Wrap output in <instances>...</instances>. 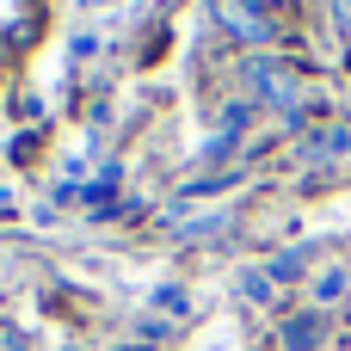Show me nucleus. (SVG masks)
Returning a JSON list of instances; mask_svg holds the SVG:
<instances>
[{
  "instance_id": "5",
  "label": "nucleus",
  "mask_w": 351,
  "mask_h": 351,
  "mask_svg": "<svg viewBox=\"0 0 351 351\" xmlns=\"http://www.w3.org/2000/svg\"><path fill=\"white\" fill-rule=\"evenodd\" d=\"M333 154H351V130H321V136L302 148V160H333Z\"/></svg>"
},
{
  "instance_id": "3",
  "label": "nucleus",
  "mask_w": 351,
  "mask_h": 351,
  "mask_svg": "<svg viewBox=\"0 0 351 351\" xmlns=\"http://www.w3.org/2000/svg\"><path fill=\"white\" fill-rule=\"evenodd\" d=\"M222 222H228L222 210H197V216H185V210H173V216H167V228H173L179 241H210V234H222Z\"/></svg>"
},
{
  "instance_id": "4",
  "label": "nucleus",
  "mask_w": 351,
  "mask_h": 351,
  "mask_svg": "<svg viewBox=\"0 0 351 351\" xmlns=\"http://www.w3.org/2000/svg\"><path fill=\"white\" fill-rule=\"evenodd\" d=\"M327 339V321L321 315H296V321H284V346L290 351H315Z\"/></svg>"
},
{
  "instance_id": "7",
  "label": "nucleus",
  "mask_w": 351,
  "mask_h": 351,
  "mask_svg": "<svg viewBox=\"0 0 351 351\" xmlns=\"http://www.w3.org/2000/svg\"><path fill=\"white\" fill-rule=\"evenodd\" d=\"M333 25H339V31H351V0H333Z\"/></svg>"
},
{
  "instance_id": "2",
  "label": "nucleus",
  "mask_w": 351,
  "mask_h": 351,
  "mask_svg": "<svg viewBox=\"0 0 351 351\" xmlns=\"http://www.w3.org/2000/svg\"><path fill=\"white\" fill-rule=\"evenodd\" d=\"M216 25H222L234 43H247V49H259V43L278 37V19H271L265 0H216Z\"/></svg>"
},
{
  "instance_id": "6",
  "label": "nucleus",
  "mask_w": 351,
  "mask_h": 351,
  "mask_svg": "<svg viewBox=\"0 0 351 351\" xmlns=\"http://www.w3.org/2000/svg\"><path fill=\"white\" fill-rule=\"evenodd\" d=\"M0 351H31V339H25L12 321H0Z\"/></svg>"
},
{
  "instance_id": "1",
  "label": "nucleus",
  "mask_w": 351,
  "mask_h": 351,
  "mask_svg": "<svg viewBox=\"0 0 351 351\" xmlns=\"http://www.w3.org/2000/svg\"><path fill=\"white\" fill-rule=\"evenodd\" d=\"M241 86H247V99H259V105H271V111H284V117L302 105V80H296V68L278 62V56H253V62L241 68Z\"/></svg>"
}]
</instances>
